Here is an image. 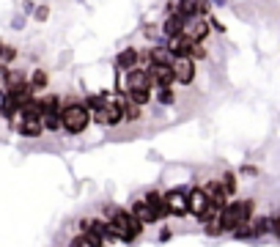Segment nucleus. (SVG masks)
<instances>
[{
	"instance_id": "obj_17",
	"label": "nucleus",
	"mask_w": 280,
	"mask_h": 247,
	"mask_svg": "<svg viewBox=\"0 0 280 247\" xmlns=\"http://www.w3.org/2000/svg\"><path fill=\"white\" fill-rule=\"evenodd\" d=\"M3 116L9 118V121H11L14 116H20V105L9 97V93H3Z\"/></svg>"
},
{
	"instance_id": "obj_22",
	"label": "nucleus",
	"mask_w": 280,
	"mask_h": 247,
	"mask_svg": "<svg viewBox=\"0 0 280 247\" xmlns=\"http://www.w3.org/2000/svg\"><path fill=\"white\" fill-rule=\"evenodd\" d=\"M193 58H195V61H203V58H206V47H203L201 42H195V47H193Z\"/></svg>"
},
{
	"instance_id": "obj_26",
	"label": "nucleus",
	"mask_w": 280,
	"mask_h": 247,
	"mask_svg": "<svg viewBox=\"0 0 280 247\" xmlns=\"http://www.w3.org/2000/svg\"><path fill=\"white\" fill-rule=\"evenodd\" d=\"M275 234L280 236V217H275Z\"/></svg>"
},
{
	"instance_id": "obj_8",
	"label": "nucleus",
	"mask_w": 280,
	"mask_h": 247,
	"mask_svg": "<svg viewBox=\"0 0 280 247\" xmlns=\"http://www.w3.org/2000/svg\"><path fill=\"white\" fill-rule=\"evenodd\" d=\"M165 203H167V212L176 214V217H184V214L190 212L187 195H184L181 189H171V193H165Z\"/></svg>"
},
{
	"instance_id": "obj_14",
	"label": "nucleus",
	"mask_w": 280,
	"mask_h": 247,
	"mask_svg": "<svg viewBox=\"0 0 280 247\" xmlns=\"http://www.w3.org/2000/svg\"><path fill=\"white\" fill-rule=\"evenodd\" d=\"M118 69H126V71H129V69H138V52H135V50H124L121 55H118Z\"/></svg>"
},
{
	"instance_id": "obj_24",
	"label": "nucleus",
	"mask_w": 280,
	"mask_h": 247,
	"mask_svg": "<svg viewBox=\"0 0 280 247\" xmlns=\"http://www.w3.org/2000/svg\"><path fill=\"white\" fill-rule=\"evenodd\" d=\"M50 17V9H47V6H42V9L36 11V20H47Z\"/></svg>"
},
{
	"instance_id": "obj_5",
	"label": "nucleus",
	"mask_w": 280,
	"mask_h": 247,
	"mask_svg": "<svg viewBox=\"0 0 280 247\" xmlns=\"http://www.w3.org/2000/svg\"><path fill=\"white\" fill-rule=\"evenodd\" d=\"M148 71H151V77H154V85H159V88H171L176 83L173 63H151Z\"/></svg>"
},
{
	"instance_id": "obj_19",
	"label": "nucleus",
	"mask_w": 280,
	"mask_h": 247,
	"mask_svg": "<svg viewBox=\"0 0 280 247\" xmlns=\"http://www.w3.org/2000/svg\"><path fill=\"white\" fill-rule=\"evenodd\" d=\"M157 102H159V105H173V102H176V93H173V88H159V93H157Z\"/></svg>"
},
{
	"instance_id": "obj_20",
	"label": "nucleus",
	"mask_w": 280,
	"mask_h": 247,
	"mask_svg": "<svg viewBox=\"0 0 280 247\" xmlns=\"http://www.w3.org/2000/svg\"><path fill=\"white\" fill-rule=\"evenodd\" d=\"M126 97H129L132 102H138V105H146V102L151 99L148 91H126Z\"/></svg>"
},
{
	"instance_id": "obj_7",
	"label": "nucleus",
	"mask_w": 280,
	"mask_h": 247,
	"mask_svg": "<svg viewBox=\"0 0 280 247\" xmlns=\"http://www.w3.org/2000/svg\"><path fill=\"white\" fill-rule=\"evenodd\" d=\"M212 30V22H206L203 17H187V28H184V36H190L193 42H203Z\"/></svg>"
},
{
	"instance_id": "obj_15",
	"label": "nucleus",
	"mask_w": 280,
	"mask_h": 247,
	"mask_svg": "<svg viewBox=\"0 0 280 247\" xmlns=\"http://www.w3.org/2000/svg\"><path fill=\"white\" fill-rule=\"evenodd\" d=\"M121 105H124V116H126V121H140V105L138 102H132L129 97H124L121 99Z\"/></svg>"
},
{
	"instance_id": "obj_3",
	"label": "nucleus",
	"mask_w": 280,
	"mask_h": 247,
	"mask_svg": "<svg viewBox=\"0 0 280 247\" xmlns=\"http://www.w3.org/2000/svg\"><path fill=\"white\" fill-rule=\"evenodd\" d=\"M94 121L102 124V126H118L121 121H126V116H124V105L121 102H110L107 107H102L94 113Z\"/></svg>"
},
{
	"instance_id": "obj_9",
	"label": "nucleus",
	"mask_w": 280,
	"mask_h": 247,
	"mask_svg": "<svg viewBox=\"0 0 280 247\" xmlns=\"http://www.w3.org/2000/svg\"><path fill=\"white\" fill-rule=\"evenodd\" d=\"M184 28H187V17H184L181 11H176V14H171V17L165 20V36L167 39H176V36H184Z\"/></svg>"
},
{
	"instance_id": "obj_6",
	"label": "nucleus",
	"mask_w": 280,
	"mask_h": 247,
	"mask_svg": "<svg viewBox=\"0 0 280 247\" xmlns=\"http://www.w3.org/2000/svg\"><path fill=\"white\" fill-rule=\"evenodd\" d=\"M173 69H176V83L193 85V80H195V58H176Z\"/></svg>"
},
{
	"instance_id": "obj_21",
	"label": "nucleus",
	"mask_w": 280,
	"mask_h": 247,
	"mask_svg": "<svg viewBox=\"0 0 280 247\" xmlns=\"http://www.w3.org/2000/svg\"><path fill=\"white\" fill-rule=\"evenodd\" d=\"M14 55H17V52H14V47L9 44V47H3V69H9V63L14 61Z\"/></svg>"
},
{
	"instance_id": "obj_13",
	"label": "nucleus",
	"mask_w": 280,
	"mask_h": 247,
	"mask_svg": "<svg viewBox=\"0 0 280 247\" xmlns=\"http://www.w3.org/2000/svg\"><path fill=\"white\" fill-rule=\"evenodd\" d=\"M44 129V121H22L20 124V135L22 138H39Z\"/></svg>"
},
{
	"instance_id": "obj_12",
	"label": "nucleus",
	"mask_w": 280,
	"mask_h": 247,
	"mask_svg": "<svg viewBox=\"0 0 280 247\" xmlns=\"http://www.w3.org/2000/svg\"><path fill=\"white\" fill-rule=\"evenodd\" d=\"M206 9H209V6H206L203 0H181L179 3V11L184 17H203Z\"/></svg>"
},
{
	"instance_id": "obj_2",
	"label": "nucleus",
	"mask_w": 280,
	"mask_h": 247,
	"mask_svg": "<svg viewBox=\"0 0 280 247\" xmlns=\"http://www.w3.org/2000/svg\"><path fill=\"white\" fill-rule=\"evenodd\" d=\"M91 110H88L85 105H66L63 107V129H66L69 135H80L85 132V126L91 124Z\"/></svg>"
},
{
	"instance_id": "obj_16",
	"label": "nucleus",
	"mask_w": 280,
	"mask_h": 247,
	"mask_svg": "<svg viewBox=\"0 0 280 247\" xmlns=\"http://www.w3.org/2000/svg\"><path fill=\"white\" fill-rule=\"evenodd\" d=\"M71 247H102V239L94 234H80L71 239Z\"/></svg>"
},
{
	"instance_id": "obj_4",
	"label": "nucleus",
	"mask_w": 280,
	"mask_h": 247,
	"mask_svg": "<svg viewBox=\"0 0 280 247\" xmlns=\"http://www.w3.org/2000/svg\"><path fill=\"white\" fill-rule=\"evenodd\" d=\"M154 77L148 69H129L126 71V91H151Z\"/></svg>"
},
{
	"instance_id": "obj_23",
	"label": "nucleus",
	"mask_w": 280,
	"mask_h": 247,
	"mask_svg": "<svg viewBox=\"0 0 280 247\" xmlns=\"http://www.w3.org/2000/svg\"><path fill=\"white\" fill-rule=\"evenodd\" d=\"M222 184H226V189H228V193H234V189H236L234 173H226V176H222Z\"/></svg>"
},
{
	"instance_id": "obj_25",
	"label": "nucleus",
	"mask_w": 280,
	"mask_h": 247,
	"mask_svg": "<svg viewBox=\"0 0 280 247\" xmlns=\"http://www.w3.org/2000/svg\"><path fill=\"white\" fill-rule=\"evenodd\" d=\"M212 28H214V30H220V33L226 30V28H222V22H217V20H212Z\"/></svg>"
},
{
	"instance_id": "obj_18",
	"label": "nucleus",
	"mask_w": 280,
	"mask_h": 247,
	"mask_svg": "<svg viewBox=\"0 0 280 247\" xmlns=\"http://www.w3.org/2000/svg\"><path fill=\"white\" fill-rule=\"evenodd\" d=\"M47 83H50L47 71H44V69H36V71H33V77H30V85H33L36 91H42V88H47Z\"/></svg>"
},
{
	"instance_id": "obj_10",
	"label": "nucleus",
	"mask_w": 280,
	"mask_h": 247,
	"mask_svg": "<svg viewBox=\"0 0 280 247\" xmlns=\"http://www.w3.org/2000/svg\"><path fill=\"white\" fill-rule=\"evenodd\" d=\"M132 214L143 222V225H146V222H157V212L151 209V203L146 201V198H143V201H135V203H132Z\"/></svg>"
},
{
	"instance_id": "obj_1",
	"label": "nucleus",
	"mask_w": 280,
	"mask_h": 247,
	"mask_svg": "<svg viewBox=\"0 0 280 247\" xmlns=\"http://www.w3.org/2000/svg\"><path fill=\"white\" fill-rule=\"evenodd\" d=\"M250 214H253V201H231L226 209L220 214V228L222 231H236L245 228L247 222H250Z\"/></svg>"
},
{
	"instance_id": "obj_11",
	"label": "nucleus",
	"mask_w": 280,
	"mask_h": 247,
	"mask_svg": "<svg viewBox=\"0 0 280 247\" xmlns=\"http://www.w3.org/2000/svg\"><path fill=\"white\" fill-rule=\"evenodd\" d=\"M3 85H6V93L22 88V85H28V80L22 71H14V69H3Z\"/></svg>"
}]
</instances>
